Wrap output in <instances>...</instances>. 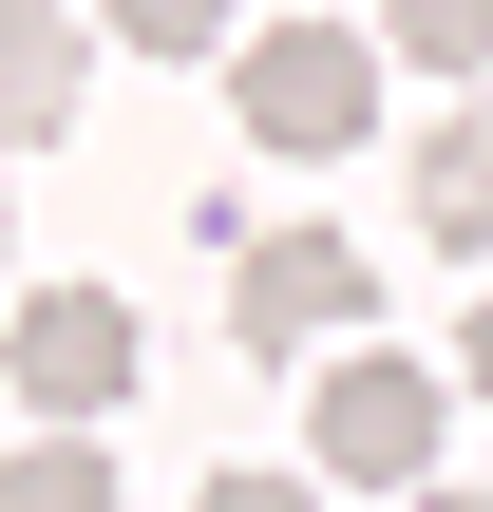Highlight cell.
<instances>
[{
  "label": "cell",
  "instance_id": "cell-1",
  "mask_svg": "<svg viewBox=\"0 0 493 512\" xmlns=\"http://www.w3.org/2000/svg\"><path fill=\"white\" fill-rule=\"evenodd\" d=\"M247 133L266 152H361L380 133V19H247Z\"/></svg>",
  "mask_w": 493,
  "mask_h": 512
},
{
  "label": "cell",
  "instance_id": "cell-2",
  "mask_svg": "<svg viewBox=\"0 0 493 512\" xmlns=\"http://www.w3.org/2000/svg\"><path fill=\"white\" fill-rule=\"evenodd\" d=\"M437 361H399V342H361V361H323V399H304V456L323 475H361V494H437Z\"/></svg>",
  "mask_w": 493,
  "mask_h": 512
},
{
  "label": "cell",
  "instance_id": "cell-3",
  "mask_svg": "<svg viewBox=\"0 0 493 512\" xmlns=\"http://www.w3.org/2000/svg\"><path fill=\"white\" fill-rule=\"evenodd\" d=\"M0 361H19V399L76 437V418H114V399H133V361H152V342H133V304H114V285H38V304L0 323Z\"/></svg>",
  "mask_w": 493,
  "mask_h": 512
},
{
  "label": "cell",
  "instance_id": "cell-4",
  "mask_svg": "<svg viewBox=\"0 0 493 512\" xmlns=\"http://www.w3.org/2000/svg\"><path fill=\"white\" fill-rule=\"evenodd\" d=\"M228 304H247V342H323V323H380V266L342 228H247L228 247Z\"/></svg>",
  "mask_w": 493,
  "mask_h": 512
},
{
  "label": "cell",
  "instance_id": "cell-5",
  "mask_svg": "<svg viewBox=\"0 0 493 512\" xmlns=\"http://www.w3.org/2000/svg\"><path fill=\"white\" fill-rule=\"evenodd\" d=\"M76 114V19L57 0H0V152H38Z\"/></svg>",
  "mask_w": 493,
  "mask_h": 512
},
{
  "label": "cell",
  "instance_id": "cell-6",
  "mask_svg": "<svg viewBox=\"0 0 493 512\" xmlns=\"http://www.w3.org/2000/svg\"><path fill=\"white\" fill-rule=\"evenodd\" d=\"M418 228L437 247H493V114H437L418 133Z\"/></svg>",
  "mask_w": 493,
  "mask_h": 512
},
{
  "label": "cell",
  "instance_id": "cell-7",
  "mask_svg": "<svg viewBox=\"0 0 493 512\" xmlns=\"http://www.w3.org/2000/svg\"><path fill=\"white\" fill-rule=\"evenodd\" d=\"M0 512H114L95 437H19V456H0Z\"/></svg>",
  "mask_w": 493,
  "mask_h": 512
},
{
  "label": "cell",
  "instance_id": "cell-8",
  "mask_svg": "<svg viewBox=\"0 0 493 512\" xmlns=\"http://www.w3.org/2000/svg\"><path fill=\"white\" fill-rule=\"evenodd\" d=\"M418 76H493V0H380Z\"/></svg>",
  "mask_w": 493,
  "mask_h": 512
},
{
  "label": "cell",
  "instance_id": "cell-9",
  "mask_svg": "<svg viewBox=\"0 0 493 512\" xmlns=\"http://www.w3.org/2000/svg\"><path fill=\"white\" fill-rule=\"evenodd\" d=\"M133 57H228V0H114Z\"/></svg>",
  "mask_w": 493,
  "mask_h": 512
},
{
  "label": "cell",
  "instance_id": "cell-10",
  "mask_svg": "<svg viewBox=\"0 0 493 512\" xmlns=\"http://www.w3.org/2000/svg\"><path fill=\"white\" fill-rule=\"evenodd\" d=\"M190 512H323V494H304V475H209Z\"/></svg>",
  "mask_w": 493,
  "mask_h": 512
},
{
  "label": "cell",
  "instance_id": "cell-11",
  "mask_svg": "<svg viewBox=\"0 0 493 512\" xmlns=\"http://www.w3.org/2000/svg\"><path fill=\"white\" fill-rule=\"evenodd\" d=\"M456 380H475V399H493V304H475V342H456Z\"/></svg>",
  "mask_w": 493,
  "mask_h": 512
},
{
  "label": "cell",
  "instance_id": "cell-12",
  "mask_svg": "<svg viewBox=\"0 0 493 512\" xmlns=\"http://www.w3.org/2000/svg\"><path fill=\"white\" fill-rule=\"evenodd\" d=\"M399 512H493V494H456V475H437V494H399Z\"/></svg>",
  "mask_w": 493,
  "mask_h": 512
}]
</instances>
